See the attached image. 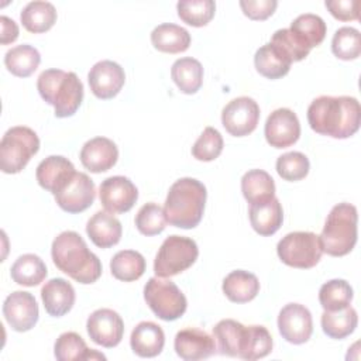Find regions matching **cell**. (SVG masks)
<instances>
[{"instance_id": "cell-1", "label": "cell", "mask_w": 361, "mask_h": 361, "mask_svg": "<svg viewBox=\"0 0 361 361\" xmlns=\"http://www.w3.org/2000/svg\"><path fill=\"white\" fill-rule=\"evenodd\" d=\"M361 107L353 96H319L307 107L310 128L331 138L344 140L360 128Z\"/></svg>"}, {"instance_id": "cell-2", "label": "cell", "mask_w": 361, "mask_h": 361, "mask_svg": "<svg viewBox=\"0 0 361 361\" xmlns=\"http://www.w3.org/2000/svg\"><path fill=\"white\" fill-rule=\"evenodd\" d=\"M217 353L243 360H258L272 351V337L267 327L259 324L244 326L243 323L224 319L213 327Z\"/></svg>"}, {"instance_id": "cell-3", "label": "cell", "mask_w": 361, "mask_h": 361, "mask_svg": "<svg viewBox=\"0 0 361 361\" xmlns=\"http://www.w3.org/2000/svg\"><path fill=\"white\" fill-rule=\"evenodd\" d=\"M51 255L55 267L73 281L89 285L102 275V262L76 231H62L52 241Z\"/></svg>"}, {"instance_id": "cell-4", "label": "cell", "mask_w": 361, "mask_h": 361, "mask_svg": "<svg viewBox=\"0 0 361 361\" xmlns=\"http://www.w3.org/2000/svg\"><path fill=\"white\" fill-rule=\"evenodd\" d=\"M206 186L195 178H180L171 188L165 199L164 213L171 226L179 228L196 227L204 212Z\"/></svg>"}, {"instance_id": "cell-5", "label": "cell", "mask_w": 361, "mask_h": 361, "mask_svg": "<svg viewBox=\"0 0 361 361\" xmlns=\"http://www.w3.org/2000/svg\"><path fill=\"white\" fill-rule=\"evenodd\" d=\"M39 96L54 106L55 116L59 118L73 116L83 100V83L75 72L62 69H47L37 79Z\"/></svg>"}, {"instance_id": "cell-6", "label": "cell", "mask_w": 361, "mask_h": 361, "mask_svg": "<svg viewBox=\"0 0 361 361\" xmlns=\"http://www.w3.org/2000/svg\"><path fill=\"white\" fill-rule=\"evenodd\" d=\"M357 207L351 203L336 204L324 223L319 235L323 252L331 257H344L350 254L357 243Z\"/></svg>"}, {"instance_id": "cell-7", "label": "cell", "mask_w": 361, "mask_h": 361, "mask_svg": "<svg viewBox=\"0 0 361 361\" xmlns=\"http://www.w3.org/2000/svg\"><path fill=\"white\" fill-rule=\"evenodd\" d=\"M39 149V138L25 126L8 128L0 141V169L4 173L21 172Z\"/></svg>"}, {"instance_id": "cell-8", "label": "cell", "mask_w": 361, "mask_h": 361, "mask_svg": "<svg viewBox=\"0 0 361 361\" xmlns=\"http://www.w3.org/2000/svg\"><path fill=\"white\" fill-rule=\"evenodd\" d=\"M199 257L195 240L183 235H169L161 244L155 261L154 272L159 278L175 276L190 268Z\"/></svg>"}, {"instance_id": "cell-9", "label": "cell", "mask_w": 361, "mask_h": 361, "mask_svg": "<svg viewBox=\"0 0 361 361\" xmlns=\"http://www.w3.org/2000/svg\"><path fill=\"white\" fill-rule=\"evenodd\" d=\"M144 299L154 314L165 322L179 319L188 307V300L176 283L159 276L148 279L144 286Z\"/></svg>"}, {"instance_id": "cell-10", "label": "cell", "mask_w": 361, "mask_h": 361, "mask_svg": "<svg viewBox=\"0 0 361 361\" xmlns=\"http://www.w3.org/2000/svg\"><path fill=\"white\" fill-rule=\"evenodd\" d=\"M279 259L292 268L309 269L319 264L323 248L319 235L312 231H293L282 237L276 245Z\"/></svg>"}, {"instance_id": "cell-11", "label": "cell", "mask_w": 361, "mask_h": 361, "mask_svg": "<svg viewBox=\"0 0 361 361\" xmlns=\"http://www.w3.org/2000/svg\"><path fill=\"white\" fill-rule=\"evenodd\" d=\"M259 121V106L248 96H240L228 102L221 111V124L230 135L245 137L251 134Z\"/></svg>"}, {"instance_id": "cell-12", "label": "cell", "mask_w": 361, "mask_h": 361, "mask_svg": "<svg viewBox=\"0 0 361 361\" xmlns=\"http://www.w3.org/2000/svg\"><path fill=\"white\" fill-rule=\"evenodd\" d=\"M99 199L106 212L121 214L133 209L138 199V189L126 176H110L100 183Z\"/></svg>"}, {"instance_id": "cell-13", "label": "cell", "mask_w": 361, "mask_h": 361, "mask_svg": "<svg viewBox=\"0 0 361 361\" xmlns=\"http://www.w3.org/2000/svg\"><path fill=\"white\" fill-rule=\"evenodd\" d=\"M56 204L66 213L76 214L89 209L96 197L94 182L83 172H75L72 179L54 195Z\"/></svg>"}, {"instance_id": "cell-14", "label": "cell", "mask_w": 361, "mask_h": 361, "mask_svg": "<svg viewBox=\"0 0 361 361\" xmlns=\"http://www.w3.org/2000/svg\"><path fill=\"white\" fill-rule=\"evenodd\" d=\"M86 330L90 340L102 347L113 348L120 344L124 334V322L113 309H97L86 322Z\"/></svg>"}, {"instance_id": "cell-15", "label": "cell", "mask_w": 361, "mask_h": 361, "mask_svg": "<svg viewBox=\"0 0 361 361\" xmlns=\"http://www.w3.org/2000/svg\"><path fill=\"white\" fill-rule=\"evenodd\" d=\"M278 330L288 343L303 344L313 333L312 313L300 303H288L278 314Z\"/></svg>"}, {"instance_id": "cell-16", "label": "cell", "mask_w": 361, "mask_h": 361, "mask_svg": "<svg viewBox=\"0 0 361 361\" xmlns=\"http://www.w3.org/2000/svg\"><path fill=\"white\" fill-rule=\"evenodd\" d=\"M3 316L13 330L20 333L31 330L39 317L35 298L25 290L10 293L3 303Z\"/></svg>"}, {"instance_id": "cell-17", "label": "cell", "mask_w": 361, "mask_h": 361, "mask_svg": "<svg viewBox=\"0 0 361 361\" xmlns=\"http://www.w3.org/2000/svg\"><path fill=\"white\" fill-rule=\"evenodd\" d=\"M267 142L274 148H288L300 137V123L298 116L286 107L274 110L264 127Z\"/></svg>"}, {"instance_id": "cell-18", "label": "cell", "mask_w": 361, "mask_h": 361, "mask_svg": "<svg viewBox=\"0 0 361 361\" xmlns=\"http://www.w3.org/2000/svg\"><path fill=\"white\" fill-rule=\"evenodd\" d=\"M87 82L92 93L102 100L113 99L118 94L126 82L124 69L114 61H99L94 63L89 73Z\"/></svg>"}, {"instance_id": "cell-19", "label": "cell", "mask_w": 361, "mask_h": 361, "mask_svg": "<svg viewBox=\"0 0 361 361\" xmlns=\"http://www.w3.org/2000/svg\"><path fill=\"white\" fill-rule=\"evenodd\" d=\"M173 347L176 354L185 361H197L209 358L217 353L214 337L204 330L188 327L179 330L175 336Z\"/></svg>"}, {"instance_id": "cell-20", "label": "cell", "mask_w": 361, "mask_h": 361, "mask_svg": "<svg viewBox=\"0 0 361 361\" xmlns=\"http://www.w3.org/2000/svg\"><path fill=\"white\" fill-rule=\"evenodd\" d=\"M79 158L87 171L100 173L116 165L118 159V148L110 138L94 137L83 144Z\"/></svg>"}, {"instance_id": "cell-21", "label": "cell", "mask_w": 361, "mask_h": 361, "mask_svg": "<svg viewBox=\"0 0 361 361\" xmlns=\"http://www.w3.org/2000/svg\"><path fill=\"white\" fill-rule=\"evenodd\" d=\"M75 172V166L68 158L49 155L37 166L35 178L42 189L55 195L72 179Z\"/></svg>"}, {"instance_id": "cell-22", "label": "cell", "mask_w": 361, "mask_h": 361, "mask_svg": "<svg viewBox=\"0 0 361 361\" xmlns=\"http://www.w3.org/2000/svg\"><path fill=\"white\" fill-rule=\"evenodd\" d=\"M41 299L45 312L52 317L66 314L75 305V289L63 278H52L41 288Z\"/></svg>"}, {"instance_id": "cell-23", "label": "cell", "mask_w": 361, "mask_h": 361, "mask_svg": "<svg viewBox=\"0 0 361 361\" xmlns=\"http://www.w3.org/2000/svg\"><path fill=\"white\" fill-rule=\"evenodd\" d=\"M130 345L134 354L138 357H157L161 354L165 345L164 330L154 322H141L131 331Z\"/></svg>"}, {"instance_id": "cell-24", "label": "cell", "mask_w": 361, "mask_h": 361, "mask_svg": "<svg viewBox=\"0 0 361 361\" xmlns=\"http://www.w3.org/2000/svg\"><path fill=\"white\" fill-rule=\"evenodd\" d=\"M86 233L96 247L110 248L120 241L123 227L111 213L96 212L86 224Z\"/></svg>"}, {"instance_id": "cell-25", "label": "cell", "mask_w": 361, "mask_h": 361, "mask_svg": "<svg viewBox=\"0 0 361 361\" xmlns=\"http://www.w3.org/2000/svg\"><path fill=\"white\" fill-rule=\"evenodd\" d=\"M248 216L252 228L264 237L275 234L283 221L282 204L276 197L262 203L250 204Z\"/></svg>"}, {"instance_id": "cell-26", "label": "cell", "mask_w": 361, "mask_h": 361, "mask_svg": "<svg viewBox=\"0 0 361 361\" xmlns=\"http://www.w3.org/2000/svg\"><path fill=\"white\" fill-rule=\"evenodd\" d=\"M223 293L230 302L247 303L252 300L259 292L258 278L244 269L230 272L223 281Z\"/></svg>"}, {"instance_id": "cell-27", "label": "cell", "mask_w": 361, "mask_h": 361, "mask_svg": "<svg viewBox=\"0 0 361 361\" xmlns=\"http://www.w3.org/2000/svg\"><path fill=\"white\" fill-rule=\"evenodd\" d=\"M151 42L155 49L165 54H179L189 48L190 34L178 24L164 23L151 32Z\"/></svg>"}, {"instance_id": "cell-28", "label": "cell", "mask_w": 361, "mask_h": 361, "mask_svg": "<svg viewBox=\"0 0 361 361\" xmlns=\"http://www.w3.org/2000/svg\"><path fill=\"white\" fill-rule=\"evenodd\" d=\"M254 65L259 75L267 79H279L285 76L292 62L271 42L257 49L254 55Z\"/></svg>"}, {"instance_id": "cell-29", "label": "cell", "mask_w": 361, "mask_h": 361, "mask_svg": "<svg viewBox=\"0 0 361 361\" xmlns=\"http://www.w3.org/2000/svg\"><path fill=\"white\" fill-rule=\"evenodd\" d=\"M171 76L182 93L193 94L202 87L203 66L195 58H179L171 68Z\"/></svg>"}, {"instance_id": "cell-30", "label": "cell", "mask_w": 361, "mask_h": 361, "mask_svg": "<svg viewBox=\"0 0 361 361\" xmlns=\"http://www.w3.org/2000/svg\"><path fill=\"white\" fill-rule=\"evenodd\" d=\"M241 192L250 204L262 203L275 197V182L262 169H251L241 178Z\"/></svg>"}, {"instance_id": "cell-31", "label": "cell", "mask_w": 361, "mask_h": 361, "mask_svg": "<svg viewBox=\"0 0 361 361\" xmlns=\"http://www.w3.org/2000/svg\"><path fill=\"white\" fill-rule=\"evenodd\" d=\"M54 355L58 361H79V360H106V357L92 348H87L83 338L75 331L62 333L54 345Z\"/></svg>"}, {"instance_id": "cell-32", "label": "cell", "mask_w": 361, "mask_h": 361, "mask_svg": "<svg viewBox=\"0 0 361 361\" xmlns=\"http://www.w3.org/2000/svg\"><path fill=\"white\" fill-rule=\"evenodd\" d=\"M56 10L49 1H30L20 13L23 27L34 34H41L52 28L56 23Z\"/></svg>"}, {"instance_id": "cell-33", "label": "cell", "mask_w": 361, "mask_h": 361, "mask_svg": "<svg viewBox=\"0 0 361 361\" xmlns=\"http://www.w3.org/2000/svg\"><path fill=\"white\" fill-rule=\"evenodd\" d=\"M41 62L37 48L30 44H21L10 48L4 55V65L10 73L18 78L31 76Z\"/></svg>"}, {"instance_id": "cell-34", "label": "cell", "mask_w": 361, "mask_h": 361, "mask_svg": "<svg viewBox=\"0 0 361 361\" xmlns=\"http://www.w3.org/2000/svg\"><path fill=\"white\" fill-rule=\"evenodd\" d=\"M48 274L45 262L35 254L20 255L11 265V279L23 286L39 285Z\"/></svg>"}, {"instance_id": "cell-35", "label": "cell", "mask_w": 361, "mask_h": 361, "mask_svg": "<svg viewBox=\"0 0 361 361\" xmlns=\"http://www.w3.org/2000/svg\"><path fill=\"white\" fill-rule=\"evenodd\" d=\"M320 323L326 336L334 340H341L355 330L358 324V316L354 307L347 306L336 312L324 310Z\"/></svg>"}, {"instance_id": "cell-36", "label": "cell", "mask_w": 361, "mask_h": 361, "mask_svg": "<svg viewBox=\"0 0 361 361\" xmlns=\"http://www.w3.org/2000/svg\"><path fill=\"white\" fill-rule=\"evenodd\" d=\"M145 258L134 250L118 251L110 261L111 275L123 282H134L145 272Z\"/></svg>"}, {"instance_id": "cell-37", "label": "cell", "mask_w": 361, "mask_h": 361, "mask_svg": "<svg viewBox=\"0 0 361 361\" xmlns=\"http://www.w3.org/2000/svg\"><path fill=\"white\" fill-rule=\"evenodd\" d=\"M289 30L309 48H314L317 45H320L326 37V23L322 17L312 14V13H306V14H300L298 16L292 23Z\"/></svg>"}, {"instance_id": "cell-38", "label": "cell", "mask_w": 361, "mask_h": 361, "mask_svg": "<svg viewBox=\"0 0 361 361\" xmlns=\"http://www.w3.org/2000/svg\"><path fill=\"white\" fill-rule=\"evenodd\" d=\"M353 296V288L344 279L327 281L319 290V302L327 312H336L350 306Z\"/></svg>"}, {"instance_id": "cell-39", "label": "cell", "mask_w": 361, "mask_h": 361, "mask_svg": "<svg viewBox=\"0 0 361 361\" xmlns=\"http://www.w3.org/2000/svg\"><path fill=\"white\" fill-rule=\"evenodd\" d=\"M179 18L192 27H204L214 17L213 0H180L176 4Z\"/></svg>"}, {"instance_id": "cell-40", "label": "cell", "mask_w": 361, "mask_h": 361, "mask_svg": "<svg viewBox=\"0 0 361 361\" xmlns=\"http://www.w3.org/2000/svg\"><path fill=\"white\" fill-rule=\"evenodd\" d=\"M333 54L343 61L357 59L361 54V34L354 27L338 28L331 39Z\"/></svg>"}, {"instance_id": "cell-41", "label": "cell", "mask_w": 361, "mask_h": 361, "mask_svg": "<svg viewBox=\"0 0 361 361\" xmlns=\"http://www.w3.org/2000/svg\"><path fill=\"white\" fill-rule=\"evenodd\" d=\"M166 223L168 221H166L164 209L154 202H149L141 206L135 216L137 230L147 237L162 233L166 227Z\"/></svg>"}, {"instance_id": "cell-42", "label": "cell", "mask_w": 361, "mask_h": 361, "mask_svg": "<svg viewBox=\"0 0 361 361\" xmlns=\"http://www.w3.org/2000/svg\"><path fill=\"white\" fill-rule=\"evenodd\" d=\"M310 169L309 159L305 154L292 151L281 155L276 159V172L278 175L289 182H296L307 176Z\"/></svg>"}, {"instance_id": "cell-43", "label": "cell", "mask_w": 361, "mask_h": 361, "mask_svg": "<svg viewBox=\"0 0 361 361\" xmlns=\"http://www.w3.org/2000/svg\"><path fill=\"white\" fill-rule=\"evenodd\" d=\"M223 144L224 142L221 134L213 127H206L200 137L195 141L192 147V155L197 161H214L221 154Z\"/></svg>"}, {"instance_id": "cell-44", "label": "cell", "mask_w": 361, "mask_h": 361, "mask_svg": "<svg viewBox=\"0 0 361 361\" xmlns=\"http://www.w3.org/2000/svg\"><path fill=\"white\" fill-rule=\"evenodd\" d=\"M269 42L275 45L290 62H299L310 52V49L289 28L276 30Z\"/></svg>"}, {"instance_id": "cell-45", "label": "cell", "mask_w": 361, "mask_h": 361, "mask_svg": "<svg viewBox=\"0 0 361 361\" xmlns=\"http://www.w3.org/2000/svg\"><path fill=\"white\" fill-rule=\"evenodd\" d=\"M278 1L275 0H241L240 7L243 13L251 20H267L274 14Z\"/></svg>"}, {"instance_id": "cell-46", "label": "cell", "mask_w": 361, "mask_h": 361, "mask_svg": "<svg viewBox=\"0 0 361 361\" xmlns=\"http://www.w3.org/2000/svg\"><path fill=\"white\" fill-rule=\"evenodd\" d=\"M324 6L330 14L340 21L358 20V1L357 0H326Z\"/></svg>"}, {"instance_id": "cell-47", "label": "cell", "mask_w": 361, "mask_h": 361, "mask_svg": "<svg viewBox=\"0 0 361 361\" xmlns=\"http://www.w3.org/2000/svg\"><path fill=\"white\" fill-rule=\"evenodd\" d=\"M0 25H1V44L7 45L14 42L18 37V25L16 24V21L8 18L7 16H1Z\"/></svg>"}]
</instances>
